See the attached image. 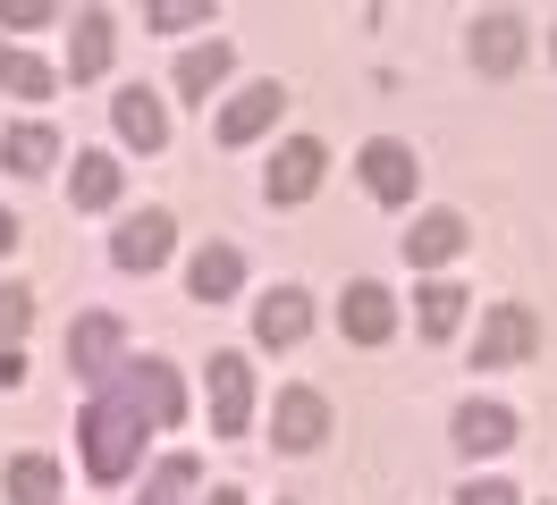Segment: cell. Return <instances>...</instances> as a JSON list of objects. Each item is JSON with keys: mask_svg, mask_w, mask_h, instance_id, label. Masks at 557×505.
Here are the masks:
<instances>
[{"mask_svg": "<svg viewBox=\"0 0 557 505\" xmlns=\"http://www.w3.org/2000/svg\"><path fill=\"white\" fill-rule=\"evenodd\" d=\"M278 110H287V93H278L271 76H262V85H245V93L228 101V110H220V143H253V135L271 127Z\"/></svg>", "mask_w": 557, "mask_h": 505, "instance_id": "obj_12", "label": "cell"}, {"mask_svg": "<svg viewBox=\"0 0 557 505\" xmlns=\"http://www.w3.org/2000/svg\"><path fill=\"white\" fill-rule=\"evenodd\" d=\"M321 168H330V152H321L313 135H296V143H278V161H271L262 186H271V202H305L321 186Z\"/></svg>", "mask_w": 557, "mask_h": 505, "instance_id": "obj_8", "label": "cell"}, {"mask_svg": "<svg viewBox=\"0 0 557 505\" xmlns=\"http://www.w3.org/2000/svg\"><path fill=\"white\" fill-rule=\"evenodd\" d=\"M51 161H60V135H51V127H9V135H0V168H17V177H42Z\"/></svg>", "mask_w": 557, "mask_h": 505, "instance_id": "obj_20", "label": "cell"}, {"mask_svg": "<svg viewBox=\"0 0 557 505\" xmlns=\"http://www.w3.org/2000/svg\"><path fill=\"white\" fill-rule=\"evenodd\" d=\"M110 51H119V26H110V9H85V17H76V34H69V76H76V85H85V76H102Z\"/></svg>", "mask_w": 557, "mask_h": 505, "instance_id": "obj_15", "label": "cell"}, {"mask_svg": "<svg viewBox=\"0 0 557 505\" xmlns=\"http://www.w3.org/2000/svg\"><path fill=\"white\" fill-rule=\"evenodd\" d=\"M26 329H35V295H26V287H0V354H9Z\"/></svg>", "mask_w": 557, "mask_h": 505, "instance_id": "obj_25", "label": "cell"}, {"mask_svg": "<svg viewBox=\"0 0 557 505\" xmlns=\"http://www.w3.org/2000/svg\"><path fill=\"white\" fill-rule=\"evenodd\" d=\"M60 497V464L51 455H17L9 464V505H51Z\"/></svg>", "mask_w": 557, "mask_h": 505, "instance_id": "obj_21", "label": "cell"}, {"mask_svg": "<svg viewBox=\"0 0 557 505\" xmlns=\"http://www.w3.org/2000/svg\"><path fill=\"white\" fill-rule=\"evenodd\" d=\"M541 345V320L523 312V303H490L482 312V345H473V370H507V363H523Z\"/></svg>", "mask_w": 557, "mask_h": 505, "instance_id": "obj_2", "label": "cell"}, {"mask_svg": "<svg viewBox=\"0 0 557 505\" xmlns=\"http://www.w3.org/2000/svg\"><path fill=\"white\" fill-rule=\"evenodd\" d=\"M119 345H127V329H119L110 312H85V320L69 329V363H76V379H85V388H102L110 370H119Z\"/></svg>", "mask_w": 557, "mask_h": 505, "instance_id": "obj_4", "label": "cell"}, {"mask_svg": "<svg viewBox=\"0 0 557 505\" xmlns=\"http://www.w3.org/2000/svg\"><path fill=\"white\" fill-rule=\"evenodd\" d=\"M17 236H26V228H17V219H9V211H0V253H9V244H17Z\"/></svg>", "mask_w": 557, "mask_h": 505, "instance_id": "obj_30", "label": "cell"}, {"mask_svg": "<svg viewBox=\"0 0 557 505\" xmlns=\"http://www.w3.org/2000/svg\"><path fill=\"white\" fill-rule=\"evenodd\" d=\"M456 446H465V455H507V446H516V413H507V404H465V413H456Z\"/></svg>", "mask_w": 557, "mask_h": 505, "instance_id": "obj_14", "label": "cell"}, {"mask_svg": "<svg viewBox=\"0 0 557 505\" xmlns=\"http://www.w3.org/2000/svg\"><path fill=\"white\" fill-rule=\"evenodd\" d=\"M516 60H523V17L516 9L473 17V67H482V76H516Z\"/></svg>", "mask_w": 557, "mask_h": 505, "instance_id": "obj_9", "label": "cell"}, {"mask_svg": "<svg viewBox=\"0 0 557 505\" xmlns=\"http://www.w3.org/2000/svg\"><path fill=\"white\" fill-rule=\"evenodd\" d=\"M69 202H76V211H110V202H119V161H110V152H76Z\"/></svg>", "mask_w": 557, "mask_h": 505, "instance_id": "obj_19", "label": "cell"}, {"mask_svg": "<svg viewBox=\"0 0 557 505\" xmlns=\"http://www.w3.org/2000/svg\"><path fill=\"white\" fill-rule=\"evenodd\" d=\"M110 118H119V135H127L136 152H161V143H170V110H161V101L144 93V85H127V93H119V110H110Z\"/></svg>", "mask_w": 557, "mask_h": 505, "instance_id": "obj_16", "label": "cell"}, {"mask_svg": "<svg viewBox=\"0 0 557 505\" xmlns=\"http://www.w3.org/2000/svg\"><path fill=\"white\" fill-rule=\"evenodd\" d=\"M186 421V388H177L170 363H119L94 388V404H85V421H76V438H85V471L102 480V489H119L127 471H136L144 455V430H177Z\"/></svg>", "mask_w": 557, "mask_h": 505, "instance_id": "obj_1", "label": "cell"}, {"mask_svg": "<svg viewBox=\"0 0 557 505\" xmlns=\"http://www.w3.org/2000/svg\"><path fill=\"white\" fill-rule=\"evenodd\" d=\"M228 67H237L228 42H195V51H177V93H186V101L220 93V85H228Z\"/></svg>", "mask_w": 557, "mask_h": 505, "instance_id": "obj_17", "label": "cell"}, {"mask_svg": "<svg viewBox=\"0 0 557 505\" xmlns=\"http://www.w3.org/2000/svg\"><path fill=\"white\" fill-rule=\"evenodd\" d=\"M203 505H245V497H237V489H211V497H203Z\"/></svg>", "mask_w": 557, "mask_h": 505, "instance_id": "obj_31", "label": "cell"}, {"mask_svg": "<svg viewBox=\"0 0 557 505\" xmlns=\"http://www.w3.org/2000/svg\"><path fill=\"white\" fill-rule=\"evenodd\" d=\"M170 244H177L170 211H136L127 228L110 236V262H119V269H161V262H170Z\"/></svg>", "mask_w": 557, "mask_h": 505, "instance_id": "obj_5", "label": "cell"}, {"mask_svg": "<svg viewBox=\"0 0 557 505\" xmlns=\"http://www.w3.org/2000/svg\"><path fill=\"white\" fill-rule=\"evenodd\" d=\"M456 505H523V497H516V489H507V480H473V489H465V497H456Z\"/></svg>", "mask_w": 557, "mask_h": 505, "instance_id": "obj_28", "label": "cell"}, {"mask_svg": "<svg viewBox=\"0 0 557 505\" xmlns=\"http://www.w3.org/2000/svg\"><path fill=\"white\" fill-rule=\"evenodd\" d=\"M60 9L51 0H0V26H51Z\"/></svg>", "mask_w": 557, "mask_h": 505, "instance_id": "obj_27", "label": "cell"}, {"mask_svg": "<svg viewBox=\"0 0 557 505\" xmlns=\"http://www.w3.org/2000/svg\"><path fill=\"white\" fill-rule=\"evenodd\" d=\"M152 26H161V34H186V26H211V0H161V9H152Z\"/></svg>", "mask_w": 557, "mask_h": 505, "instance_id": "obj_26", "label": "cell"}, {"mask_svg": "<svg viewBox=\"0 0 557 505\" xmlns=\"http://www.w3.org/2000/svg\"><path fill=\"white\" fill-rule=\"evenodd\" d=\"M186 287H195V303H228L245 287V262L228 253V244H203L195 253V269H186Z\"/></svg>", "mask_w": 557, "mask_h": 505, "instance_id": "obj_18", "label": "cell"}, {"mask_svg": "<svg viewBox=\"0 0 557 505\" xmlns=\"http://www.w3.org/2000/svg\"><path fill=\"white\" fill-rule=\"evenodd\" d=\"M338 329H347L355 345H388V337H397V295L372 287V278H355L347 303H338Z\"/></svg>", "mask_w": 557, "mask_h": 505, "instance_id": "obj_6", "label": "cell"}, {"mask_svg": "<svg viewBox=\"0 0 557 505\" xmlns=\"http://www.w3.org/2000/svg\"><path fill=\"white\" fill-rule=\"evenodd\" d=\"M271 430H278V446H287V455H313L321 438H330V404H321L313 388H287V396H278V413H271Z\"/></svg>", "mask_w": 557, "mask_h": 505, "instance_id": "obj_7", "label": "cell"}, {"mask_svg": "<svg viewBox=\"0 0 557 505\" xmlns=\"http://www.w3.org/2000/svg\"><path fill=\"white\" fill-rule=\"evenodd\" d=\"M186 489H195V455H170V464L152 471V489H144V505H177Z\"/></svg>", "mask_w": 557, "mask_h": 505, "instance_id": "obj_24", "label": "cell"}, {"mask_svg": "<svg viewBox=\"0 0 557 505\" xmlns=\"http://www.w3.org/2000/svg\"><path fill=\"white\" fill-rule=\"evenodd\" d=\"M414 152H406V143H363V186H372V202H414Z\"/></svg>", "mask_w": 557, "mask_h": 505, "instance_id": "obj_11", "label": "cell"}, {"mask_svg": "<svg viewBox=\"0 0 557 505\" xmlns=\"http://www.w3.org/2000/svg\"><path fill=\"white\" fill-rule=\"evenodd\" d=\"M245 421H253V363L245 354H211V430L245 438Z\"/></svg>", "mask_w": 557, "mask_h": 505, "instance_id": "obj_3", "label": "cell"}, {"mask_svg": "<svg viewBox=\"0 0 557 505\" xmlns=\"http://www.w3.org/2000/svg\"><path fill=\"white\" fill-rule=\"evenodd\" d=\"M305 329H313V295L305 287H271V295L253 303V337L262 345H296Z\"/></svg>", "mask_w": 557, "mask_h": 505, "instance_id": "obj_10", "label": "cell"}, {"mask_svg": "<svg viewBox=\"0 0 557 505\" xmlns=\"http://www.w3.org/2000/svg\"><path fill=\"white\" fill-rule=\"evenodd\" d=\"M0 93H17V101H42V93H51V67H42L35 51H0Z\"/></svg>", "mask_w": 557, "mask_h": 505, "instance_id": "obj_23", "label": "cell"}, {"mask_svg": "<svg viewBox=\"0 0 557 505\" xmlns=\"http://www.w3.org/2000/svg\"><path fill=\"white\" fill-rule=\"evenodd\" d=\"M414 303H422V312H414L422 337H456V320H465V303H473V295H465V287H448V278H431Z\"/></svg>", "mask_w": 557, "mask_h": 505, "instance_id": "obj_22", "label": "cell"}, {"mask_svg": "<svg viewBox=\"0 0 557 505\" xmlns=\"http://www.w3.org/2000/svg\"><path fill=\"white\" fill-rule=\"evenodd\" d=\"M17 379H26V354L9 345V354H0V388H17Z\"/></svg>", "mask_w": 557, "mask_h": 505, "instance_id": "obj_29", "label": "cell"}, {"mask_svg": "<svg viewBox=\"0 0 557 505\" xmlns=\"http://www.w3.org/2000/svg\"><path fill=\"white\" fill-rule=\"evenodd\" d=\"M456 253H465V219H456V211H422L414 236H406V262L440 269V262H456Z\"/></svg>", "mask_w": 557, "mask_h": 505, "instance_id": "obj_13", "label": "cell"}]
</instances>
